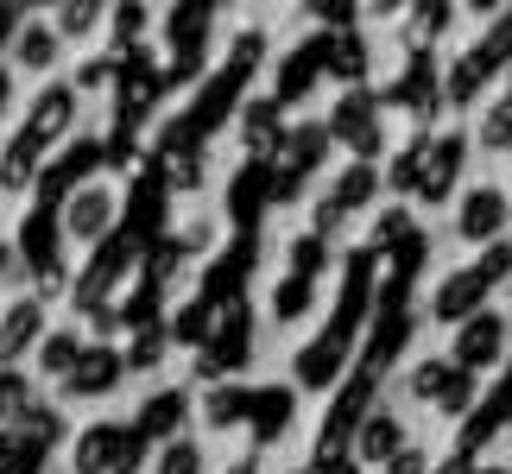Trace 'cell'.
Listing matches in <instances>:
<instances>
[{
	"label": "cell",
	"mask_w": 512,
	"mask_h": 474,
	"mask_svg": "<svg viewBox=\"0 0 512 474\" xmlns=\"http://www.w3.org/2000/svg\"><path fill=\"white\" fill-rule=\"evenodd\" d=\"M329 76H336L342 89H367V76H373V45H367L361 26L329 38Z\"/></svg>",
	"instance_id": "31"
},
{
	"label": "cell",
	"mask_w": 512,
	"mask_h": 474,
	"mask_svg": "<svg viewBox=\"0 0 512 474\" xmlns=\"http://www.w3.org/2000/svg\"><path fill=\"white\" fill-rule=\"evenodd\" d=\"M57 323H51V304H38L32 291L19 298H0V367H32L38 342H45Z\"/></svg>",
	"instance_id": "8"
},
{
	"label": "cell",
	"mask_w": 512,
	"mask_h": 474,
	"mask_svg": "<svg viewBox=\"0 0 512 474\" xmlns=\"http://www.w3.org/2000/svg\"><path fill=\"white\" fill-rule=\"evenodd\" d=\"M291 418H298V386H253V405H247L253 443H279Z\"/></svg>",
	"instance_id": "26"
},
{
	"label": "cell",
	"mask_w": 512,
	"mask_h": 474,
	"mask_svg": "<svg viewBox=\"0 0 512 474\" xmlns=\"http://www.w3.org/2000/svg\"><path fill=\"white\" fill-rule=\"evenodd\" d=\"M0 291H7V298H19V291H32V272L19 266V247H13V234H0Z\"/></svg>",
	"instance_id": "46"
},
{
	"label": "cell",
	"mask_w": 512,
	"mask_h": 474,
	"mask_svg": "<svg viewBox=\"0 0 512 474\" xmlns=\"http://www.w3.org/2000/svg\"><path fill=\"white\" fill-rule=\"evenodd\" d=\"M405 418L392 405H373V418L361 424V437H354V462L361 468H386L392 456H405Z\"/></svg>",
	"instance_id": "24"
},
{
	"label": "cell",
	"mask_w": 512,
	"mask_h": 474,
	"mask_svg": "<svg viewBox=\"0 0 512 474\" xmlns=\"http://www.w3.org/2000/svg\"><path fill=\"white\" fill-rule=\"evenodd\" d=\"M317 474H361V462L348 456V462H336V468H317Z\"/></svg>",
	"instance_id": "51"
},
{
	"label": "cell",
	"mask_w": 512,
	"mask_h": 474,
	"mask_svg": "<svg viewBox=\"0 0 512 474\" xmlns=\"http://www.w3.org/2000/svg\"><path fill=\"white\" fill-rule=\"evenodd\" d=\"M449 373H456V361H443V354H437V361H418V367L405 373V399L437 405V399H443V386H449Z\"/></svg>",
	"instance_id": "41"
},
{
	"label": "cell",
	"mask_w": 512,
	"mask_h": 474,
	"mask_svg": "<svg viewBox=\"0 0 512 474\" xmlns=\"http://www.w3.org/2000/svg\"><path fill=\"white\" fill-rule=\"evenodd\" d=\"M209 32H215V7H165V83L171 89L203 76Z\"/></svg>",
	"instance_id": "5"
},
{
	"label": "cell",
	"mask_w": 512,
	"mask_h": 474,
	"mask_svg": "<svg viewBox=\"0 0 512 474\" xmlns=\"http://www.w3.org/2000/svg\"><path fill=\"white\" fill-rule=\"evenodd\" d=\"M247 405H253V386H241V380H222V386L196 392V418H203V430H247Z\"/></svg>",
	"instance_id": "27"
},
{
	"label": "cell",
	"mask_w": 512,
	"mask_h": 474,
	"mask_svg": "<svg viewBox=\"0 0 512 474\" xmlns=\"http://www.w3.org/2000/svg\"><path fill=\"white\" fill-rule=\"evenodd\" d=\"M506 215H512L506 196L494 184H475V190L462 196V209H456V234H462V241H475V247H494L500 228H506Z\"/></svg>",
	"instance_id": "22"
},
{
	"label": "cell",
	"mask_w": 512,
	"mask_h": 474,
	"mask_svg": "<svg viewBox=\"0 0 512 474\" xmlns=\"http://www.w3.org/2000/svg\"><path fill=\"white\" fill-rule=\"evenodd\" d=\"M253 266H260V241H253V234H241V241H228V247L209 260L203 285H196V298H209L215 310L241 304V298H247V279H253Z\"/></svg>",
	"instance_id": "14"
},
{
	"label": "cell",
	"mask_w": 512,
	"mask_h": 474,
	"mask_svg": "<svg viewBox=\"0 0 512 474\" xmlns=\"http://www.w3.org/2000/svg\"><path fill=\"white\" fill-rule=\"evenodd\" d=\"M171 241L190 253V260H215V253H222L228 241H222V222H215V215H184V222L171 228Z\"/></svg>",
	"instance_id": "37"
},
{
	"label": "cell",
	"mask_w": 512,
	"mask_h": 474,
	"mask_svg": "<svg viewBox=\"0 0 512 474\" xmlns=\"http://www.w3.org/2000/svg\"><path fill=\"white\" fill-rule=\"evenodd\" d=\"M475 272L487 279V291H494V285H506V279H512V241H494V247H481Z\"/></svg>",
	"instance_id": "47"
},
{
	"label": "cell",
	"mask_w": 512,
	"mask_h": 474,
	"mask_svg": "<svg viewBox=\"0 0 512 474\" xmlns=\"http://www.w3.org/2000/svg\"><path fill=\"white\" fill-rule=\"evenodd\" d=\"M449 361H456L462 373H481L487 367H500L506 361V316H494V310H481L475 323H462L456 329V348H449Z\"/></svg>",
	"instance_id": "20"
},
{
	"label": "cell",
	"mask_w": 512,
	"mask_h": 474,
	"mask_svg": "<svg viewBox=\"0 0 512 474\" xmlns=\"http://www.w3.org/2000/svg\"><path fill=\"white\" fill-rule=\"evenodd\" d=\"M386 474H437V468H430L424 449H405V456H392V462H386Z\"/></svg>",
	"instance_id": "48"
},
{
	"label": "cell",
	"mask_w": 512,
	"mask_h": 474,
	"mask_svg": "<svg viewBox=\"0 0 512 474\" xmlns=\"http://www.w3.org/2000/svg\"><path fill=\"white\" fill-rule=\"evenodd\" d=\"M506 76H512V70H506Z\"/></svg>",
	"instance_id": "54"
},
{
	"label": "cell",
	"mask_w": 512,
	"mask_h": 474,
	"mask_svg": "<svg viewBox=\"0 0 512 474\" xmlns=\"http://www.w3.org/2000/svg\"><path fill=\"white\" fill-rule=\"evenodd\" d=\"M272 203H279V177H272V165H241V171H234V184H228V215H234L241 228H253Z\"/></svg>",
	"instance_id": "25"
},
{
	"label": "cell",
	"mask_w": 512,
	"mask_h": 474,
	"mask_svg": "<svg viewBox=\"0 0 512 474\" xmlns=\"http://www.w3.org/2000/svg\"><path fill=\"white\" fill-rule=\"evenodd\" d=\"M146 474H203V443H196V437H177L165 449H152V468Z\"/></svg>",
	"instance_id": "43"
},
{
	"label": "cell",
	"mask_w": 512,
	"mask_h": 474,
	"mask_svg": "<svg viewBox=\"0 0 512 474\" xmlns=\"http://www.w3.org/2000/svg\"><path fill=\"white\" fill-rule=\"evenodd\" d=\"M462 165H468V140H462V133H430V152H424V190H418V203H443V196L462 184Z\"/></svg>",
	"instance_id": "23"
},
{
	"label": "cell",
	"mask_w": 512,
	"mask_h": 474,
	"mask_svg": "<svg viewBox=\"0 0 512 474\" xmlns=\"http://www.w3.org/2000/svg\"><path fill=\"white\" fill-rule=\"evenodd\" d=\"M76 121H83V95H76L70 76L38 83V89L26 95V108H19V127H32L51 152H64V146L76 140Z\"/></svg>",
	"instance_id": "6"
},
{
	"label": "cell",
	"mask_w": 512,
	"mask_h": 474,
	"mask_svg": "<svg viewBox=\"0 0 512 474\" xmlns=\"http://www.w3.org/2000/svg\"><path fill=\"white\" fill-rule=\"evenodd\" d=\"M152 38V7H108V51H140Z\"/></svg>",
	"instance_id": "39"
},
{
	"label": "cell",
	"mask_w": 512,
	"mask_h": 474,
	"mask_svg": "<svg viewBox=\"0 0 512 474\" xmlns=\"http://www.w3.org/2000/svg\"><path fill=\"white\" fill-rule=\"evenodd\" d=\"M26 7H0V51H13V38H19V26H26Z\"/></svg>",
	"instance_id": "49"
},
{
	"label": "cell",
	"mask_w": 512,
	"mask_h": 474,
	"mask_svg": "<svg viewBox=\"0 0 512 474\" xmlns=\"http://www.w3.org/2000/svg\"><path fill=\"white\" fill-rule=\"evenodd\" d=\"M215 323H222V310H215L209 298H177L165 310V329H171V348H196L203 354L215 342Z\"/></svg>",
	"instance_id": "28"
},
{
	"label": "cell",
	"mask_w": 512,
	"mask_h": 474,
	"mask_svg": "<svg viewBox=\"0 0 512 474\" xmlns=\"http://www.w3.org/2000/svg\"><path fill=\"white\" fill-rule=\"evenodd\" d=\"M481 146L487 152H512V95L481 114Z\"/></svg>",
	"instance_id": "44"
},
{
	"label": "cell",
	"mask_w": 512,
	"mask_h": 474,
	"mask_svg": "<svg viewBox=\"0 0 512 474\" xmlns=\"http://www.w3.org/2000/svg\"><path fill=\"white\" fill-rule=\"evenodd\" d=\"M38 405H45L38 373H32V367H0V430H19Z\"/></svg>",
	"instance_id": "29"
},
{
	"label": "cell",
	"mask_w": 512,
	"mask_h": 474,
	"mask_svg": "<svg viewBox=\"0 0 512 474\" xmlns=\"http://www.w3.org/2000/svg\"><path fill=\"white\" fill-rule=\"evenodd\" d=\"M487 310V279L475 266H456V272H443L437 291H430V323H449V329H462V323H475V316Z\"/></svg>",
	"instance_id": "18"
},
{
	"label": "cell",
	"mask_w": 512,
	"mask_h": 474,
	"mask_svg": "<svg viewBox=\"0 0 512 474\" xmlns=\"http://www.w3.org/2000/svg\"><path fill=\"white\" fill-rule=\"evenodd\" d=\"M89 354V329L83 323H57L45 342H38V354H32V373H38V386H64L70 373H76V361Z\"/></svg>",
	"instance_id": "21"
},
{
	"label": "cell",
	"mask_w": 512,
	"mask_h": 474,
	"mask_svg": "<svg viewBox=\"0 0 512 474\" xmlns=\"http://www.w3.org/2000/svg\"><path fill=\"white\" fill-rule=\"evenodd\" d=\"M380 190H386V171H380V165H342V177H336V184H329L323 196L354 222V215H367V209H373V196H380Z\"/></svg>",
	"instance_id": "30"
},
{
	"label": "cell",
	"mask_w": 512,
	"mask_h": 474,
	"mask_svg": "<svg viewBox=\"0 0 512 474\" xmlns=\"http://www.w3.org/2000/svg\"><path fill=\"white\" fill-rule=\"evenodd\" d=\"M329 152H336V140H329V121H298V127H291L285 152L272 158V177H279V203H291V196H298L310 177L329 165Z\"/></svg>",
	"instance_id": "7"
},
{
	"label": "cell",
	"mask_w": 512,
	"mask_h": 474,
	"mask_svg": "<svg viewBox=\"0 0 512 474\" xmlns=\"http://www.w3.org/2000/svg\"><path fill=\"white\" fill-rule=\"evenodd\" d=\"M184 418H190V392L184 386H159L152 399H140V411H133V437H140L146 449H165L184 437Z\"/></svg>",
	"instance_id": "19"
},
{
	"label": "cell",
	"mask_w": 512,
	"mask_h": 474,
	"mask_svg": "<svg viewBox=\"0 0 512 474\" xmlns=\"http://www.w3.org/2000/svg\"><path fill=\"white\" fill-rule=\"evenodd\" d=\"M487 76H494V64H487L481 51H462L456 64H443V102L449 108H475L481 89H487Z\"/></svg>",
	"instance_id": "32"
},
{
	"label": "cell",
	"mask_w": 512,
	"mask_h": 474,
	"mask_svg": "<svg viewBox=\"0 0 512 474\" xmlns=\"http://www.w3.org/2000/svg\"><path fill=\"white\" fill-rule=\"evenodd\" d=\"M317 304H323V285H317V279H291V272H285V279L272 285V304H266V316H272L279 329H291V323H304V316L317 310Z\"/></svg>",
	"instance_id": "33"
},
{
	"label": "cell",
	"mask_w": 512,
	"mask_h": 474,
	"mask_svg": "<svg viewBox=\"0 0 512 474\" xmlns=\"http://www.w3.org/2000/svg\"><path fill=\"white\" fill-rule=\"evenodd\" d=\"M475 405H481V380H475V373H449V386H443V399H437V418H475Z\"/></svg>",
	"instance_id": "42"
},
{
	"label": "cell",
	"mask_w": 512,
	"mask_h": 474,
	"mask_svg": "<svg viewBox=\"0 0 512 474\" xmlns=\"http://www.w3.org/2000/svg\"><path fill=\"white\" fill-rule=\"evenodd\" d=\"M234 140H241L247 165H272L291 140V114L272 102V95H247V108L234 114Z\"/></svg>",
	"instance_id": "12"
},
{
	"label": "cell",
	"mask_w": 512,
	"mask_h": 474,
	"mask_svg": "<svg viewBox=\"0 0 512 474\" xmlns=\"http://www.w3.org/2000/svg\"><path fill=\"white\" fill-rule=\"evenodd\" d=\"M13 247H19V266L26 272H51V266H70L64 260V215L45 209V203H26V215H19L13 228Z\"/></svg>",
	"instance_id": "15"
},
{
	"label": "cell",
	"mask_w": 512,
	"mask_h": 474,
	"mask_svg": "<svg viewBox=\"0 0 512 474\" xmlns=\"http://www.w3.org/2000/svg\"><path fill=\"white\" fill-rule=\"evenodd\" d=\"M152 462V449L133 437V424L89 418L83 430H70V474H140Z\"/></svg>",
	"instance_id": "2"
},
{
	"label": "cell",
	"mask_w": 512,
	"mask_h": 474,
	"mask_svg": "<svg viewBox=\"0 0 512 474\" xmlns=\"http://www.w3.org/2000/svg\"><path fill=\"white\" fill-rule=\"evenodd\" d=\"M121 354H127V373H133V380H146V373H159V367H165V354H171V329H165V323L133 329L127 342H121Z\"/></svg>",
	"instance_id": "35"
},
{
	"label": "cell",
	"mask_w": 512,
	"mask_h": 474,
	"mask_svg": "<svg viewBox=\"0 0 512 474\" xmlns=\"http://www.w3.org/2000/svg\"><path fill=\"white\" fill-rule=\"evenodd\" d=\"M285 272H291V279H317L323 285V272H329V241H323V234H291V241H285Z\"/></svg>",
	"instance_id": "36"
},
{
	"label": "cell",
	"mask_w": 512,
	"mask_h": 474,
	"mask_svg": "<svg viewBox=\"0 0 512 474\" xmlns=\"http://www.w3.org/2000/svg\"><path fill=\"white\" fill-rule=\"evenodd\" d=\"M437 474H475V468H468V462H449V468H437Z\"/></svg>",
	"instance_id": "52"
},
{
	"label": "cell",
	"mask_w": 512,
	"mask_h": 474,
	"mask_svg": "<svg viewBox=\"0 0 512 474\" xmlns=\"http://www.w3.org/2000/svg\"><path fill=\"white\" fill-rule=\"evenodd\" d=\"M380 102L386 95H373V89H342V102L329 108V140H336L354 165H380V152H386Z\"/></svg>",
	"instance_id": "4"
},
{
	"label": "cell",
	"mask_w": 512,
	"mask_h": 474,
	"mask_svg": "<svg viewBox=\"0 0 512 474\" xmlns=\"http://www.w3.org/2000/svg\"><path fill=\"white\" fill-rule=\"evenodd\" d=\"M373 266H380V253H373V247H354L348 253V279H342V298H336V310H329V323L310 335L298 354H291V386H304V392H342V373L361 361L354 342H361V329L373 323V304H380Z\"/></svg>",
	"instance_id": "1"
},
{
	"label": "cell",
	"mask_w": 512,
	"mask_h": 474,
	"mask_svg": "<svg viewBox=\"0 0 512 474\" xmlns=\"http://www.w3.org/2000/svg\"><path fill=\"white\" fill-rule=\"evenodd\" d=\"M386 102H392V108H405L411 121H424V133H430V121H437V114L449 108V102H443V70H437V57H430V51L411 57V64L386 83Z\"/></svg>",
	"instance_id": "13"
},
{
	"label": "cell",
	"mask_w": 512,
	"mask_h": 474,
	"mask_svg": "<svg viewBox=\"0 0 512 474\" xmlns=\"http://www.w3.org/2000/svg\"><path fill=\"white\" fill-rule=\"evenodd\" d=\"M51 158L57 152L38 140L32 127L13 121V133L0 140V196H7V203H32V196H38V177H45Z\"/></svg>",
	"instance_id": "9"
},
{
	"label": "cell",
	"mask_w": 512,
	"mask_h": 474,
	"mask_svg": "<svg viewBox=\"0 0 512 474\" xmlns=\"http://www.w3.org/2000/svg\"><path fill=\"white\" fill-rule=\"evenodd\" d=\"M475 51H481V57H487L494 70H512V7L494 19V26H487V38H481Z\"/></svg>",
	"instance_id": "45"
},
{
	"label": "cell",
	"mask_w": 512,
	"mask_h": 474,
	"mask_svg": "<svg viewBox=\"0 0 512 474\" xmlns=\"http://www.w3.org/2000/svg\"><path fill=\"white\" fill-rule=\"evenodd\" d=\"M329 38H336V32H310L304 45H291L279 57V76H272V102H279V108L304 102V95L329 76Z\"/></svg>",
	"instance_id": "16"
},
{
	"label": "cell",
	"mask_w": 512,
	"mask_h": 474,
	"mask_svg": "<svg viewBox=\"0 0 512 474\" xmlns=\"http://www.w3.org/2000/svg\"><path fill=\"white\" fill-rule=\"evenodd\" d=\"M424 152H430V133H418V140H411V146L386 165V190H392V196H418V190H424Z\"/></svg>",
	"instance_id": "38"
},
{
	"label": "cell",
	"mask_w": 512,
	"mask_h": 474,
	"mask_svg": "<svg viewBox=\"0 0 512 474\" xmlns=\"http://www.w3.org/2000/svg\"><path fill=\"white\" fill-rule=\"evenodd\" d=\"M64 38H57V26L45 13H32L26 26H19V38H13V51H7V64H13V76H26V83H51L57 70H64Z\"/></svg>",
	"instance_id": "17"
},
{
	"label": "cell",
	"mask_w": 512,
	"mask_h": 474,
	"mask_svg": "<svg viewBox=\"0 0 512 474\" xmlns=\"http://www.w3.org/2000/svg\"><path fill=\"white\" fill-rule=\"evenodd\" d=\"M57 215H64V241L95 253L102 241H114V234L127 228V196H121V184H114V177H95V184H83Z\"/></svg>",
	"instance_id": "3"
},
{
	"label": "cell",
	"mask_w": 512,
	"mask_h": 474,
	"mask_svg": "<svg viewBox=\"0 0 512 474\" xmlns=\"http://www.w3.org/2000/svg\"><path fill=\"white\" fill-rule=\"evenodd\" d=\"M127 380H133V373H127V354L89 342V354L76 361V373L57 386V405H102V399H114Z\"/></svg>",
	"instance_id": "11"
},
{
	"label": "cell",
	"mask_w": 512,
	"mask_h": 474,
	"mask_svg": "<svg viewBox=\"0 0 512 474\" xmlns=\"http://www.w3.org/2000/svg\"><path fill=\"white\" fill-rule=\"evenodd\" d=\"M247 354H253V310H247V298H241V304L222 310V323H215V342L196 354V380H203V386L234 380V367H241Z\"/></svg>",
	"instance_id": "10"
},
{
	"label": "cell",
	"mask_w": 512,
	"mask_h": 474,
	"mask_svg": "<svg viewBox=\"0 0 512 474\" xmlns=\"http://www.w3.org/2000/svg\"><path fill=\"white\" fill-rule=\"evenodd\" d=\"M70 83H76V95H108L114 83H121V57H114V51L83 57V64L70 70Z\"/></svg>",
	"instance_id": "40"
},
{
	"label": "cell",
	"mask_w": 512,
	"mask_h": 474,
	"mask_svg": "<svg viewBox=\"0 0 512 474\" xmlns=\"http://www.w3.org/2000/svg\"><path fill=\"white\" fill-rule=\"evenodd\" d=\"M228 474H260V456H247V462H228Z\"/></svg>",
	"instance_id": "50"
},
{
	"label": "cell",
	"mask_w": 512,
	"mask_h": 474,
	"mask_svg": "<svg viewBox=\"0 0 512 474\" xmlns=\"http://www.w3.org/2000/svg\"><path fill=\"white\" fill-rule=\"evenodd\" d=\"M475 474H512V468H475Z\"/></svg>",
	"instance_id": "53"
},
{
	"label": "cell",
	"mask_w": 512,
	"mask_h": 474,
	"mask_svg": "<svg viewBox=\"0 0 512 474\" xmlns=\"http://www.w3.org/2000/svg\"><path fill=\"white\" fill-rule=\"evenodd\" d=\"M45 19L57 26L64 45H89V38L108 32V7H95V0H64V7H51Z\"/></svg>",
	"instance_id": "34"
}]
</instances>
